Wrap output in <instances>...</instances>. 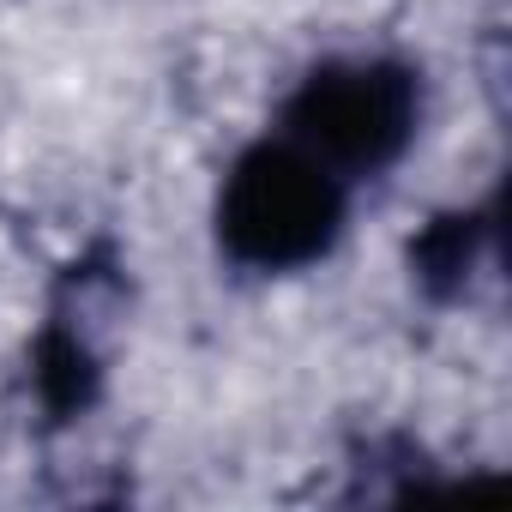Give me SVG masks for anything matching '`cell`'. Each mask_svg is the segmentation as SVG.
<instances>
[{
    "label": "cell",
    "instance_id": "cell-1",
    "mask_svg": "<svg viewBox=\"0 0 512 512\" xmlns=\"http://www.w3.org/2000/svg\"><path fill=\"white\" fill-rule=\"evenodd\" d=\"M344 175L302 151L290 133L235 157L217 193V241L247 272L314 266L344 229Z\"/></svg>",
    "mask_w": 512,
    "mask_h": 512
},
{
    "label": "cell",
    "instance_id": "cell-2",
    "mask_svg": "<svg viewBox=\"0 0 512 512\" xmlns=\"http://www.w3.org/2000/svg\"><path fill=\"white\" fill-rule=\"evenodd\" d=\"M422 121V85L398 61H326L284 103V133L344 181L404 157Z\"/></svg>",
    "mask_w": 512,
    "mask_h": 512
},
{
    "label": "cell",
    "instance_id": "cell-3",
    "mask_svg": "<svg viewBox=\"0 0 512 512\" xmlns=\"http://www.w3.org/2000/svg\"><path fill=\"white\" fill-rule=\"evenodd\" d=\"M37 392L55 416H79L97 398V356L73 326H49L37 344Z\"/></svg>",
    "mask_w": 512,
    "mask_h": 512
},
{
    "label": "cell",
    "instance_id": "cell-4",
    "mask_svg": "<svg viewBox=\"0 0 512 512\" xmlns=\"http://www.w3.org/2000/svg\"><path fill=\"white\" fill-rule=\"evenodd\" d=\"M476 241H482V223L476 217H440L422 229V241L410 247V266L428 290H458L470 260H476Z\"/></svg>",
    "mask_w": 512,
    "mask_h": 512
}]
</instances>
